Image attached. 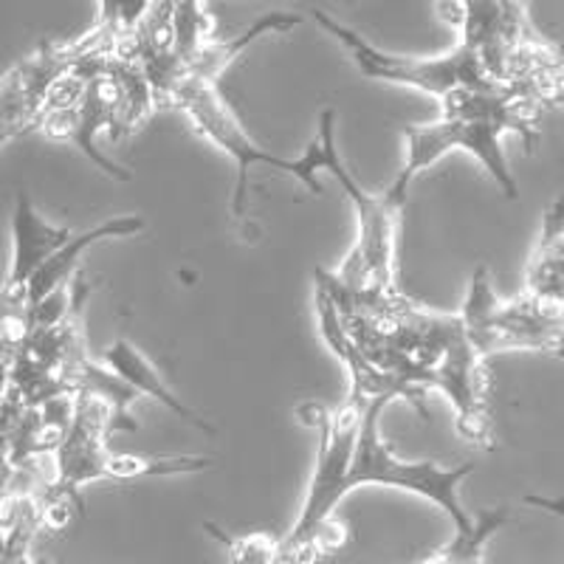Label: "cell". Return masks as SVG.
Instances as JSON below:
<instances>
[{"label":"cell","mask_w":564,"mask_h":564,"mask_svg":"<svg viewBox=\"0 0 564 564\" xmlns=\"http://www.w3.org/2000/svg\"><path fill=\"white\" fill-rule=\"evenodd\" d=\"M141 229H144V218H139V215H119V218L102 220V224L94 226V229H85V231H79V235H70L68 243H65L59 251H54V254L48 257L43 265H40L37 274L29 280L26 291H23L26 311L37 308L45 296L52 294V291H57L59 285H65V282L70 280V274L77 271L79 257H83L85 249L97 246L99 240L130 238V235H139Z\"/></svg>","instance_id":"9c48e42d"},{"label":"cell","mask_w":564,"mask_h":564,"mask_svg":"<svg viewBox=\"0 0 564 564\" xmlns=\"http://www.w3.org/2000/svg\"><path fill=\"white\" fill-rule=\"evenodd\" d=\"M74 231L68 226H54L43 220L34 209L32 198L26 189H18V200H14L12 215V265H9L7 291H26L29 280L37 274L40 265L63 249L70 240Z\"/></svg>","instance_id":"ba28073f"},{"label":"cell","mask_w":564,"mask_h":564,"mask_svg":"<svg viewBox=\"0 0 564 564\" xmlns=\"http://www.w3.org/2000/svg\"><path fill=\"white\" fill-rule=\"evenodd\" d=\"M105 367L113 372L116 379L124 381L135 395H150L153 401H159L161 406H167L170 412L184 417L186 423H193V426H198V430L204 432H215L209 423L200 421V417L195 415V412L189 410V406H186L167 384H164V379L159 376L153 361H150L139 347L130 345L128 339H116L113 345L105 350Z\"/></svg>","instance_id":"30bf717a"},{"label":"cell","mask_w":564,"mask_h":564,"mask_svg":"<svg viewBox=\"0 0 564 564\" xmlns=\"http://www.w3.org/2000/svg\"><path fill=\"white\" fill-rule=\"evenodd\" d=\"M204 528L226 547L231 564H274L276 542L265 536V533L231 536V533H224L218 525H212V522H204Z\"/></svg>","instance_id":"4fadbf2b"},{"label":"cell","mask_w":564,"mask_h":564,"mask_svg":"<svg viewBox=\"0 0 564 564\" xmlns=\"http://www.w3.org/2000/svg\"><path fill=\"white\" fill-rule=\"evenodd\" d=\"M562 269H564V204L556 198L542 220V235L528 260L525 296L562 308Z\"/></svg>","instance_id":"8fae6325"},{"label":"cell","mask_w":564,"mask_h":564,"mask_svg":"<svg viewBox=\"0 0 564 564\" xmlns=\"http://www.w3.org/2000/svg\"><path fill=\"white\" fill-rule=\"evenodd\" d=\"M316 173H330L345 189L347 200L356 212L359 238L350 249L345 263L339 265L330 280L345 294L359 300H395V243L401 212L406 206V193L390 184L381 195H370L359 181L352 178L336 148V110L325 108L319 116V128L305 153L291 159V178L308 186V193L322 195Z\"/></svg>","instance_id":"7a4b0ae2"},{"label":"cell","mask_w":564,"mask_h":564,"mask_svg":"<svg viewBox=\"0 0 564 564\" xmlns=\"http://www.w3.org/2000/svg\"><path fill=\"white\" fill-rule=\"evenodd\" d=\"M365 406V398L350 392L339 410H327L322 404H302L296 410V417L305 426H314L319 435V449L302 511L289 536L276 542L274 564H314L319 556L339 551L345 542L347 531L334 520V508L350 494L347 477Z\"/></svg>","instance_id":"3957f363"},{"label":"cell","mask_w":564,"mask_h":564,"mask_svg":"<svg viewBox=\"0 0 564 564\" xmlns=\"http://www.w3.org/2000/svg\"><path fill=\"white\" fill-rule=\"evenodd\" d=\"M170 102L178 105V108L189 116L195 133L204 135L206 141L215 144V148L224 150L226 155L235 159L238 184H235V195H231V215L238 220L246 218V212H249V173L254 164H265V167H274L280 170V173L291 175V159L271 155L269 150L260 148V144L246 133L238 113H235L231 105L226 102L218 85L181 79V83L175 85Z\"/></svg>","instance_id":"8992f818"},{"label":"cell","mask_w":564,"mask_h":564,"mask_svg":"<svg viewBox=\"0 0 564 564\" xmlns=\"http://www.w3.org/2000/svg\"><path fill=\"white\" fill-rule=\"evenodd\" d=\"M209 457H141V455H119L108 452L105 455L102 477H116V480H135V477H173V475H193L212 468Z\"/></svg>","instance_id":"7c38bea8"},{"label":"cell","mask_w":564,"mask_h":564,"mask_svg":"<svg viewBox=\"0 0 564 564\" xmlns=\"http://www.w3.org/2000/svg\"><path fill=\"white\" fill-rule=\"evenodd\" d=\"M390 398H372L367 401L365 415H361L359 435H356V449H352L350 460V477H347V488L359 486H387L401 488L423 497V500L435 502L446 517L452 520L455 531L460 536L471 533L475 528V517L463 508L460 502V482L475 471V463H463V466L443 468L437 463H406L395 457L390 443L381 437L379 421L384 410L390 406Z\"/></svg>","instance_id":"277c9868"},{"label":"cell","mask_w":564,"mask_h":564,"mask_svg":"<svg viewBox=\"0 0 564 564\" xmlns=\"http://www.w3.org/2000/svg\"><path fill=\"white\" fill-rule=\"evenodd\" d=\"M308 12L336 43L345 45L347 52H350L352 63H356V68L365 77L390 85H406V88L423 90V94H430V97L437 99H443L446 94H452L457 88H494V83L486 77V70H482L480 59H477L475 48H468L466 43H457L455 52L435 59L398 57V54H387L381 48H376L359 32H352L345 23L330 18L325 9H308Z\"/></svg>","instance_id":"5b68a950"},{"label":"cell","mask_w":564,"mask_h":564,"mask_svg":"<svg viewBox=\"0 0 564 564\" xmlns=\"http://www.w3.org/2000/svg\"><path fill=\"white\" fill-rule=\"evenodd\" d=\"M536 99L522 88H457L441 99L443 116L432 124H406L401 128L404 139V167L392 184L410 193L412 181L421 170L432 167L446 153L475 155L488 170L506 198H520V186L513 181L502 153V135L520 133L525 148L533 150L539 141L536 116L531 105Z\"/></svg>","instance_id":"6da1fadb"},{"label":"cell","mask_w":564,"mask_h":564,"mask_svg":"<svg viewBox=\"0 0 564 564\" xmlns=\"http://www.w3.org/2000/svg\"><path fill=\"white\" fill-rule=\"evenodd\" d=\"M85 52H90L85 40L79 43L48 40L0 77V150L9 141L40 128L54 85L79 63Z\"/></svg>","instance_id":"52a82bcc"}]
</instances>
